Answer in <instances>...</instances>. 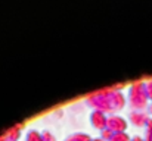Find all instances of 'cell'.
Masks as SVG:
<instances>
[{
	"instance_id": "obj_5",
	"label": "cell",
	"mask_w": 152,
	"mask_h": 141,
	"mask_svg": "<svg viewBox=\"0 0 152 141\" xmlns=\"http://www.w3.org/2000/svg\"><path fill=\"white\" fill-rule=\"evenodd\" d=\"M130 121L137 125V127H142V125H146L148 122V116L146 113L140 112V110H134V112H130Z\"/></svg>"
},
{
	"instance_id": "obj_15",
	"label": "cell",
	"mask_w": 152,
	"mask_h": 141,
	"mask_svg": "<svg viewBox=\"0 0 152 141\" xmlns=\"http://www.w3.org/2000/svg\"><path fill=\"white\" fill-rule=\"evenodd\" d=\"M92 141H105V140H103V138H101V137H99V138H92Z\"/></svg>"
},
{
	"instance_id": "obj_2",
	"label": "cell",
	"mask_w": 152,
	"mask_h": 141,
	"mask_svg": "<svg viewBox=\"0 0 152 141\" xmlns=\"http://www.w3.org/2000/svg\"><path fill=\"white\" fill-rule=\"evenodd\" d=\"M146 87L143 85V82H134L132 84L130 90H129V101L130 106L134 109H142L146 104Z\"/></svg>"
},
{
	"instance_id": "obj_16",
	"label": "cell",
	"mask_w": 152,
	"mask_h": 141,
	"mask_svg": "<svg viewBox=\"0 0 152 141\" xmlns=\"http://www.w3.org/2000/svg\"><path fill=\"white\" fill-rule=\"evenodd\" d=\"M151 112H152V106H151Z\"/></svg>"
},
{
	"instance_id": "obj_9",
	"label": "cell",
	"mask_w": 152,
	"mask_h": 141,
	"mask_svg": "<svg viewBox=\"0 0 152 141\" xmlns=\"http://www.w3.org/2000/svg\"><path fill=\"white\" fill-rule=\"evenodd\" d=\"M109 141H130V137L126 132H115Z\"/></svg>"
},
{
	"instance_id": "obj_8",
	"label": "cell",
	"mask_w": 152,
	"mask_h": 141,
	"mask_svg": "<svg viewBox=\"0 0 152 141\" xmlns=\"http://www.w3.org/2000/svg\"><path fill=\"white\" fill-rule=\"evenodd\" d=\"M25 141H45L42 134L37 129H28L27 135H25Z\"/></svg>"
},
{
	"instance_id": "obj_6",
	"label": "cell",
	"mask_w": 152,
	"mask_h": 141,
	"mask_svg": "<svg viewBox=\"0 0 152 141\" xmlns=\"http://www.w3.org/2000/svg\"><path fill=\"white\" fill-rule=\"evenodd\" d=\"M22 128H24L22 124H18V125L10 127V128L6 129V132H4L6 138H7L9 141H18L19 140V137H21V129H22Z\"/></svg>"
},
{
	"instance_id": "obj_1",
	"label": "cell",
	"mask_w": 152,
	"mask_h": 141,
	"mask_svg": "<svg viewBox=\"0 0 152 141\" xmlns=\"http://www.w3.org/2000/svg\"><path fill=\"white\" fill-rule=\"evenodd\" d=\"M86 103L92 106L95 110H101L105 113V112H115L121 109L126 103V98L121 91H117L114 88H105L87 95Z\"/></svg>"
},
{
	"instance_id": "obj_3",
	"label": "cell",
	"mask_w": 152,
	"mask_h": 141,
	"mask_svg": "<svg viewBox=\"0 0 152 141\" xmlns=\"http://www.w3.org/2000/svg\"><path fill=\"white\" fill-rule=\"evenodd\" d=\"M106 128L109 131L115 132H124V129L127 128V121L118 115H111L106 118Z\"/></svg>"
},
{
	"instance_id": "obj_11",
	"label": "cell",
	"mask_w": 152,
	"mask_h": 141,
	"mask_svg": "<svg viewBox=\"0 0 152 141\" xmlns=\"http://www.w3.org/2000/svg\"><path fill=\"white\" fill-rule=\"evenodd\" d=\"M112 135H114V132L109 131L108 128H105V129H102L101 131V138H103L105 141H109L111 138H112Z\"/></svg>"
},
{
	"instance_id": "obj_7",
	"label": "cell",
	"mask_w": 152,
	"mask_h": 141,
	"mask_svg": "<svg viewBox=\"0 0 152 141\" xmlns=\"http://www.w3.org/2000/svg\"><path fill=\"white\" fill-rule=\"evenodd\" d=\"M64 141H92V138L84 132H74V134L68 135Z\"/></svg>"
},
{
	"instance_id": "obj_12",
	"label": "cell",
	"mask_w": 152,
	"mask_h": 141,
	"mask_svg": "<svg viewBox=\"0 0 152 141\" xmlns=\"http://www.w3.org/2000/svg\"><path fill=\"white\" fill-rule=\"evenodd\" d=\"M42 137H43V140L45 141H56V138H55V135L52 134L49 129H46V131H43L42 132Z\"/></svg>"
},
{
	"instance_id": "obj_10",
	"label": "cell",
	"mask_w": 152,
	"mask_h": 141,
	"mask_svg": "<svg viewBox=\"0 0 152 141\" xmlns=\"http://www.w3.org/2000/svg\"><path fill=\"white\" fill-rule=\"evenodd\" d=\"M145 141H152V119H148L146 122V137Z\"/></svg>"
},
{
	"instance_id": "obj_13",
	"label": "cell",
	"mask_w": 152,
	"mask_h": 141,
	"mask_svg": "<svg viewBox=\"0 0 152 141\" xmlns=\"http://www.w3.org/2000/svg\"><path fill=\"white\" fill-rule=\"evenodd\" d=\"M0 141H9V140L6 138V135H4V134H1V135H0Z\"/></svg>"
},
{
	"instance_id": "obj_14",
	"label": "cell",
	"mask_w": 152,
	"mask_h": 141,
	"mask_svg": "<svg viewBox=\"0 0 152 141\" xmlns=\"http://www.w3.org/2000/svg\"><path fill=\"white\" fill-rule=\"evenodd\" d=\"M130 141H143V140H142L140 137H134V138H132Z\"/></svg>"
},
{
	"instance_id": "obj_4",
	"label": "cell",
	"mask_w": 152,
	"mask_h": 141,
	"mask_svg": "<svg viewBox=\"0 0 152 141\" xmlns=\"http://www.w3.org/2000/svg\"><path fill=\"white\" fill-rule=\"evenodd\" d=\"M90 122L93 125V128L96 129H105L106 128V115L101 110H93L90 115Z\"/></svg>"
}]
</instances>
